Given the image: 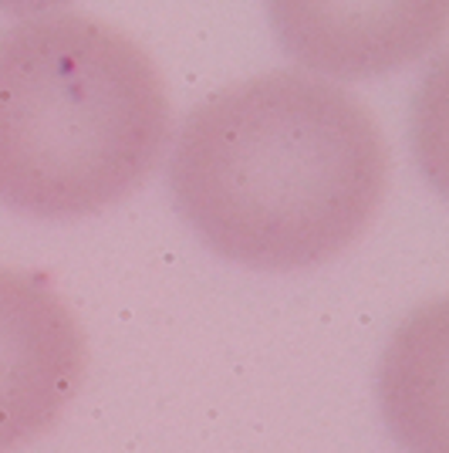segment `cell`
Returning a JSON list of instances; mask_svg holds the SVG:
<instances>
[{
  "instance_id": "1",
  "label": "cell",
  "mask_w": 449,
  "mask_h": 453,
  "mask_svg": "<svg viewBox=\"0 0 449 453\" xmlns=\"http://www.w3.org/2000/svg\"><path fill=\"white\" fill-rule=\"evenodd\" d=\"M166 176L176 213L213 254L298 271L365 234L389 187V150L355 95L263 72L186 115Z\"/></svg>"
},
{
  "instance_id": "2",
  "label": "cell",
  "mask_w": 449,
  "mask_h": 453,
  "mask_svg": "<svg viewBox=\"0 0 449 453\" xmlns=\"http://www.w3.org/2000/svg\"><path fill=\"white\" fill-rule=\"evenodd\" d=\"M166 81L109 24L48 11L0 31V203L75 220L126 200L169 139Z\"/></svg>"
},
{
  "instance_id": "3",
  "label": "cell",
  "mask_w": 449,
  "mask_h": 453,
  "mask_svg": "<svg viewBox=\"0 0 449 453\" xmlns=\"http://www.w3.org/2000/svg\"><path fill=\"white\" fill-rule=\"evenodd\" d=\"M85 332L51 284L0 267V453L51 430L85 379Z\"/></svg>"
}]
</instances>
